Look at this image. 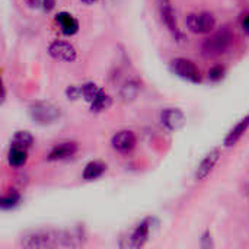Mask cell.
Here are the masks:
<instances>
[{"label": "cell", "mask_w": 249, "mask_h": 249, "mask_svg": "<svg viewBox=\"0 0 249 249\" xmlns=\"http://www.w3.org/2000/svg\"><path fill=\"white\" fill-rule=\"evenodd\" d=\"M29 117L38 125H50L60 120L61 111L57 105L47 101H36L29 107Z\"/></svg>", "instance_id": "obj_1"}, {"label": "cell", "mask_w": 249, "mask_h": 249, "mask_svg": "<svg viewBox=\"0 0 249 249\" xmlns=\"http://www.w3.org/2000/svg\"><path fill=\"white\" fill-rule=\"evenodd\" d=\"M232 32L229 29H220L217 32H214L213 35H210L204 42H203V51L206 55L214 57V55H220L223 54L232 44Z\"/></svg>", "instance_id": "obj_2"}, {"label": "cell", "mask_w": 249, "mask_h": 249, "mask_svg": "<svg viewBox=\"0 0 249 249\" xmlns=\"http://www.w3.org/2000/svg\"><path fill=\"white\" fill-rule=\"evenodd\" d=\"M171 71L174 74H177L178 77L188 80L191 83H200L201 82V74H200L198 67L196 66L194 61H191L188 58H184V57L174 58L171 61Z\"/></svg>", "instance_id": "obj_3"}, {"label": "cell", "mask_w": 249, "mask_h": 249, "mask_svg": "<svg viewBox=\"0 0 249 249\" xmlns=\"http://www.w3.org/2000/svg\"><path fill=\"white\" fill-rule=\"evenodd\" d=\"M185 22H187V28L193 34H209L216 28V18L209 12L190 13Z\"/></svg>", "instance_id": "obj_4"}, {"label": "cell", "mask_w": 249, "mask_h": 249, "mask_svg": "<svg viewBox=\"0 0 249 249\" xmlns=\"http://www.w3.org/2000/svg\"><path fill=\"white\" fill-rule=\"evenodd\" d=\"M25 248H51L58 247V233L57 231H39L34 232L22 241Z\"/></svg>", "instance_id": "obj_5"}, {"label": "cell", "mask_w": 249, "mask_h": 249, "mask_svg": "<svg viewBox=\"0 0 249 249\" xmlns=\"http://www.w3.org/2000/svg\"><path fill=\"white\" fill-rule=\"evenodd\" d=\"M48 54L58 61L64 63H73L77 58V51L74 45H71L67 41L63 39H55L48 45Z\"/></svg>", "instance_id": "obj_6"}, {"label": "cell", "mask_w": 249, "mask_h": 249, "mask_svg": "<svg viewBox=\"0 0 249 249\" xmlns=\"http://www.w3.org/2000/svg\"><path fill=\"white\" fill-rule=\"evenodd\" d=\"M160 18L162 22L165 23V26L168 28V31L172 34V36L178 41L184 39L182 32L178 28V22H177V16H175V10L172 7V4L169 3V0H162L160 3Z\"/></svg>", "instance_id": "obj_7"}, {"label": "cell", "mask_w": 249, "mask_h": 249, "mask_svg": "<svg viewBox=\"0 0 249 249\" xmlns=\"http://www.w3.org/2000/svg\"><path fill=\"white\" fill-rule=\"evenodd\" d=\"M137 144V137L131 130H123L118 131L117 134H114V137L111 139V146L114 150H117L118 153L127 155L130 152H133V149Z\"/></svg>", "instance_id": "obj_8"}, {"label": "cell", "mask_w": 249, "mask_h": 249, "mask_svg": "<svg viewBox=\"0 0 249 249\" xmlns=\"http://www.w3.org/2000/svg\"><path fill=\"white\" fill-rule=\"evenodd\" d=\"M160 123L168 131H178L185 124V114L178 108H165L160 112Z\"/></svg>", "instance_id": "obj_9"}, {"label": "cell", "mask_w": 249, "mask_h": 249, "mask_svg": "<svg viewBox=\"0 0 249 249\" xmlns=\"http://www.w3.org/2000/svg\"><path fill=\"white\" fill-rule=\"evenodd\" d=\"M219 159H220V149H213L212 152H209L206 156H204V159L198 163V166H197V169H196V179L197 181H203V179H206L212 172H213V169H214V166H216V163L219 162Z\"/></svg>", "instance_id": "obj_10"}, {"label": "cell", "mask_w": 249, "mask_h": 249, "mask_svg": "<svg viewBox=\"0 0 249 249\" xmlns=\"http://www.w3.org/2000/svg\"><path fill=\"white\" fill-rule=\"evenodd\" d=\"M150 229H152V219H144L143 222H140L130 235V247L134 249L144 247L150 236Z\"/></svg>", "instance_id": "obj_11"}, {"label": "cell", "mask_w": 249, "mask_h": 249, "mask_svg": "<svg viewBox=\"0 0 249 249\" xmlns=\"http://www.w3.org/2000/svg\"><path fill=\"white\" fill-rule=\"evenodd\" d=\"M76 152H77V144L74 142H64V143H60V144L54 146L51 149V152L48 153L47 159L50 162L64 160L67 158H71Z\"/></svg>", "instance_id": "obj_12"}, {"label": "cell", "mask_w": 249, "mask_h": 249, "mask_svg": "<svg viewBox=\"0 0 249 249\" xmlns=\"http://www.w3.org/2000/svg\"><path fill=\"white\" fill-rule=\"evenodd\" d=\"M249 128V115L247 117H244L228 134H226V137H225V140H223V146L225 147H233L241 139H242V136L248 131Z\"/></svg>", "instance_id": "obj_13"}, {"label": "cell", "mask_w": 249, "mask_h": 249, "mask_svg": "<svg viewBox=\"0 0 249 249\" xmlns=\"http://www.w3.org/2000/svg\"><path fill=\"white\" fill-rule=\"evenodd\" d=\"M55 22L60 25V29L64 35H74L79 31V22L67 12H60L55 15Z\"/></svg>", "instance_id": "obj_14"}, {"label": "cell", "mask_w": 249, "mask_h": 249, "mask_svg": "<svg viewBox=\"0 0 249 249\" xmlns=\"http://www.w3.org/2000/svg\"><path fill=\"white\" fill-rule=\"evenodd\" d=\"M107 172V163L102 160H92L83 169V179L85 181H95L101 178Z\"/></svg>", "instance_id": "obj_15"}, {"label": "cell", "mask_w": 249, "mask_h": 249, "mask_svg": "<svg viewBox=\"0 0 249 249\" xmlns=\"http://www.w3.org/2000/svg\"><path fill=\"white\" fill-rule=\"evenodd\" d=\"M28 160V150L10 146V150L7 153V163L12 168H22Z\"/></svg>", "instance_id": "obj_16"}, {"label": "cell", "mask_w": 249, "mask_h": 249, "mask_svg": "<svg viewBox=\"0 0 249 249\" xmlns=\"http://www.w3.org/2000/svg\"><path fill=\"white\" fill-rule=\"evenodd\" d=\"M32 144H34V136L29 131H16L10 143V146L20 147L25 150H29Z\"/></svg>", "instance_id": "obj_17"}, {"label": "cell", "mask_w": 249, "mask_h": 249, "mask_svg": "<svg viewBox=\"0 0 249 249\" xmlns=\"http://www.w3.org/2000/svg\"><path fill=\"white\" fill-rule=\"evenodd\" d=\"M89 105H90V111L92 112H104V111L109 109V107L112 105V99H111V96L105 90H102L96 96V99L92 104H89Z\"/></svg>", "instance_id": "obj_18"}, {"label": "cell", "mask_w": 249, "mask_h": 249, "mask_svg": "<svg viewBox=\"0 0 249 249\" xmlns=\"http://www.w3.org/2000/svg\"><path fill=\"white\" fill-rule=\"evenodd\" d=\"M80 90H82V98L88 102V104H92L95 99H96V96L104 90L102 88H99L96 83H93V82H86V83H83L82 86H80Z\"/></svg>", "instance_id": "obj_19"}, {"label": "cell", "mask_w": 249, "mask_h": 249, "mask_svg": "<svg viewBox=\"0 0 249 249\" xmlns=\"http://www.w3.org/2000/svg\"><path fill=\"white\" fill-rule=\"evenodd\" d=\"M20 203V194L16 190H10L9 193H6L1 200H0V207L3 210H12L15 209L18 204Z\"/></svg>", "instance_id": "obj_20"}, {"label": "cell", "mask_w": 249, "mask_h": 249, "mask_svg": "<svg viewBox=\"0 0 249 249\" xmlns=\"http://www.w3.org/2000/svg\"><path fill=\"white\" fill-rule=\"evenodd\" d=\"M140 90V85L136 80H130L128 83H125L121 89V96L124 99H134L137 96Z\"/></svg>", "instance_id": "obj_21"}, {"label": "cell", "mask_w": 249, "mask_h": 249, "mask_svg": "<svg viewBox=\"0 0 249 249\" xmlns=\"http://www.w3.org/2000/svg\"><path fill=\"white\" fill-rule=\"evenodd\" d=\"M225 74H226V69H225V66H222V64H217V66H213L210 70H209V73H207V77H209V80H212V82H220L223 77H225Z\"/></svg>", "instance_id": "obj_22"}, {"label": "cell", "mask_w": 249, "mask_h": 249, "mask_svg": "<svg viewBox=\"0 0 249 249\" xmlns=\"http://www.w3.org/2000/svg\"><path fill=\"white\" fill-rule=\"evenodd\" d=\"M66 96L67 99L70 101H77L80 96H82V90H80V86H76V85H71L66 89Z\"/></svg>", "instance_id": "obj_23"}, {"label": "cell", "mask_w": 249, "mask_h": 249, "mask_svg": "<svg viewBox=\"0 0 249 249\" xmlns=\"http://www.w3.org/2000/svg\"><path fill=\"white\" fill-rule=\"evenodd\" d=\"M200 245H201V248L203 249L214 248V244H213V236H212V232H210V231H206V232L203 233Z\"/></svg>", "instance_id": "obj_24"}, {"label": "cell", "mask_w": 249, "mask_h": 249, "mask_svg": "<svg viewBox=\"0 0 249 249\" xmlns=\"http://www.w3.org/2000/svg\"><path fill=\"white\" fill-rule=\"evenodd\" d=\"M41 7H42L44 12L48 13V12H51L55 7V0H42V6Z\"/></svg>", "instance_id": "obj_25"}, {"label": "cell", "mask_w": 249, "mask_h": 249, "mask_svg": "<svg viewBox=\"0 0 249 249\" xmlns=\"http://www.w3.org/2000/svg\"><path fill=\"white\" fill-rule=\"evenodd\" d=\"M241 26H242V31H244L245 34H248L249 35V12L247 13V15H245V16H244Z\"/></svg>", "instance_id": "obj_26"}, {"label": "cell", "mask_w": 249, "mask_h": 249, "mask_svg": "<svg viewBox=\"0 0 249 249\" xmlns=\"http://www.w3.org/2000/svg\"><path fill=\"white\" fill-rule=\"evenodd\" d=\"M28 4L31 7H41L42 6V0H28Z\"/></svg>", "instance_id": "obj_27"}, {"label": "cell", "mask_w": 249, "mask_h": 249, "mask_svg": "<svg viewBox=\"0 0 249 249\" xmlns=\"http://www.w3.org/2000/svg\"><path fill=\"white\" fill-rule=\"evenodd\" d=\"M80 1H82L83 4H86V6H92V4L96 3L98 0H80Z\"/></svg>", "instance_id": "obj_28"}, {"label": "cell", "mask_w": 249, "mask_h": 249, "mask_svg": "<svg viewBox=\"0 0 249 249\" xmlns=\"http://www.w3.org/2000/svg\"><path fill=\"white\" fill-rule=\"evenodd\" d=\"M4 101H6V89H4V86L1 88V104H4Z\"/></svg>", "instance_id": "obj_29"}]
</instances>
